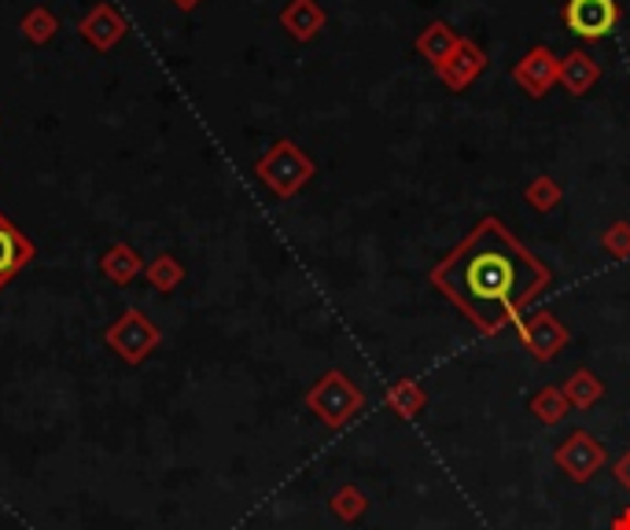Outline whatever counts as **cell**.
Instances as JSON below:
<instances>
[{"mask_svg": "<svg viewBox=\"0 0 630 530\" xmlns=\"http://www.w3.org/2000/svg\"><path fill=\"white\" fill-rule=\"evenodd\" d=\"M550 284V265L534 258L495 214L479 218L468 236L432 265V288L487 339L517 324Z\"/></svg>", "mask_w": 630, "mask_h": 530, "instance_id": "1", "label": "cell"}, {"mask_svg": "<svg viewBox=\"0 0 630 530\" xmlns=\"http://www.w3.org/2000/svg\"><path fill=\"white\" fill-rule=\"evenodd\" d=\"M307 409L324 428L340 431L365 412V390L346 373H340V368H329V373L307 390Z\"/></svg>", "mask_w": 630, "mask_h": 530, "instance_id": "2", "label": "cell"}, {"mask_svg": "<svg viewBox=\"0 0 630 530\" xmlns=\"http://www.w3.org/2000/svg\"><path fill=\"white\" fill-rule=\"evenodd\" d=\"M255 174L273 196L291 199L296 192H302L307 181L313 177V158L302 152L296 141H277L255 163Z\"/></svg>", "mask_w": 630, "mask_h": 530, "instance_id": "3", "label": "cell"}, {"mask_svg": "<svg viewBox=\"0 0 630 530\" xmlns=\"http://www.w3.org/2000/svg\"><path fill=\"white\" fill-rule=\"evenodd\" d=\"M517 339H520V346L531 354V362H556L561 357V350L572 343V332H568V324L561 321L553 310H534V313H523L517 324Z\"/></svg>", "mask_w": 630, "mask_h": 530, "instance_id": "4", "label": "cell"}, {"mask_svg": "<svg viewBox=\"0 0 630 530\" xmlns=\"http://www.w3.org/2000/svg\"><path fill=\"white\" fill-rule=\"evenodd\" d=\"M553 464L568 475L572 483H590L597 472L608 464V450L601 446V439L590 434L586 428H575L572 434H564L553 450Z\"/></svg>", "mask_w": 630, "mask_h": 530, "instance_id": "5", "label": "cell"}, {"mask_svg": "<svg viewBox=\"0 0 630 530\" xmlns=\"http://www.w3.org/2000/svg\"><path fill=\"white\" fill-rule=\"evenodd\" d=\"M108 346L122 362H144L155 346H159V328L152 324V317H144L141 310H125L119 321L108 328Z\"/></svg>", "mask_w": 630, "mask_h": 530, "instance_id": "6", "label": "cell"}, {"mask_svg": "<svg viewBox=\"0 0 630 530\" xmlns=\"http://www.w3.org/2000/svg\"><path fill=\"white\" fill-rule=\"evenodd\" d=\"M512 81L528 92L531 100H542L561 81V56L550 45H531L523 56L512 63Z\"/></svg>", "mask_w": 630, "mask_h": 530, "instance_id": "7", "label": "cell"}, {"mask_svg": "<svg viewBox=\"0 0 630 530\" xmlns=\"http://www.w3.org/2000/svg\"><path fill=\"white\" fill-rule=\"evenodd\" d=\"M619 4L616 0H568L561 8V19L572 34H579L583 41H601L619 26Z\"/></svg>", "mask_w": 630, "mask_h": 530, "instance_id": "8", "label": "cell"}, {"mask_svg": "<svg viewBox=\"0 0 630 530\" xmlns=\"http://www.w3.org/2000/svg\"><path fill=\"white\" fill-rule=\"evenodd\" d=\"M487 52H483L476 41L472 37H461V45L450 52V59H443L435 67V74H439V81L446 85L450 92H465L472 81L479 78L483 70H487Z\"/></svg>", "mask_w": 630, "mask_h": 530, "instance_id": "9", "label": "cell"}, {"mask_svg": "<svg viewBox=\"0 0 630 530\" xmlns=\"http://www.w3.org/2000/svg\"><path fill=\"white\" fill-rule=\"evenodd\" d=\"M601 81V63H597L586 48H572L568 56H561V89L568 92V97H586V92L594 89V85Z\"/></svg>", "mask_w": 630, "mask_h": 530, "instance_id": "10", "label": "cell"}, {"mask_svg": "<svg viewBox=\"0 0 630 530\" xmlns=\"http://www.w3.org/2000/svg\"><path fill=\"white\" fill-rule=\"evenodd\" d=\"M30 262H34V243L0 214V288H8V280L23 273Z\"/></svg>", "mask_w": 630, "mask_h": 530, "instance_id": "11", "label": "cell"}, {"mask_svg": "<svg viewBox=\"0 0 630 530\" xmlns=\"http://www.w3.org/2000/svg\"><path fill=\"white\" fill-rule=\"evenodd\" d=\"M461 45V34L454 26L446 23V19H432L424 30L417 34V41H413V52L420 59H428L432 67H439L443 59H450V52H454Z\"/></svg>", "mask_w": 630, "mask_h": 530, "instance_id": "12", "label": "cell"}, {"mask_svg": "<svg viewBox=\"0 0 630 530\" xmlns=\"http://www.w3.org/2000/svg\"><path fill=\"white\" fill-rule=\"evenodd\" d=\"M280 23L296 41H313L324 30V8L318 0H291L280 12Z\"/></svg>", "mask_w": 630, "mask_h": 530, "instance_id": "13", "label": "cell"}, {"mask_svg": "<svg viewBox=\"0 0 630 530\" xmlns=\"http://www.w3.org/2000/svg\"><path fill=\"white\" fill-rule=\"evenodd\" d=\"M384 406L395 412V417H402V420H413L424 412L428 406V390L417 384V379H395L391 387L384 390Z\"/></svg>", "mask_w": 630, "mask_h": 530, "instance_id": "14", "label": "cell"}, {"mask_svg": "<svg viewBox=\"0 0 630 530\" xmlns=\"http://www.w3.org/2000/svg\"><path fill=\"white\" fill-rule=\"evenodd\" d=\"M561 390L572 409H594L597 401L605 398V384L590 373V368H575V373L561 384Z\"/></svg>", "mask_w": 630, "mask_h": 530, "instance_id": "15", "label": "cell"}, {"mask_svg": "<svg viewBox=\"0 0 630 530\" xmlns=\"http://www.w3.org/2000/svg\"><path fill=\"white\" fill-rule=\"evenodd\" d=\"M568 398H564V390L561 387H542V390H534L531 395V417L542 423V428H556V423H564L568 420Z\"/></svg>", "mask_w": 630, "mask_h": 530, "instance_id": "16", "label": "cell"}, {"mask_svg": "<svg viewBox=\"0 0 630 530\" xmlns=\"http://www.w3.org/2000/svg\"><path fill=\"white\" fill-rule=\"evenodd\" d=\"M523 199H528V207L539 210V214H553V210L564 203V188L556 177L542 174V177H531V181L523 185Z\"/></svg>", "mask_w": 630, "mask_h": 530, "instance_id": "17", "label": "cell"}, {"mask_svg": "<svg viewBox=\"0 0 630 530\" xmlns=\"http://www.w3.org/2000/svg\"><path fill=\"white\" fill-rule=\"evenodd\" d=\"M332 516L340 519V523H358V519L369 512V497H365L362 486H354V483H343L340 490L332 494Z\"/></svg>", "mask_w": 630, "mask_h": 530, "instance_id": "18", "label": "cell"}, {"mask_svg": "<svg viewBox=\"0 0 630 530\" xmlns=\"http://www.w3.org/2000/svg\"><path fill=\"white\" fill-rule=\"evenodd\" d=\"M103 273H108L114 284H125L141 273V258H136L130 247H114L108 258H103Z\"/></svg>", "mask_w": 630, "mask_h": 530, "instance_id": "19", "label": "cell"}, {"mask_svg": "<svg viewBox=\"0 0 630 530\" xmlns=\"http://www.w3.org/2000/svg\"><path fill=\"white\" fill-rule=\"evenodd\" d=\"M601 247L608 258L627 262L630 258V221H612V225L601 232Z\"/></svg>", "mask_w": 630, "mask_h": 530, "instance_id": "20", "label": "cell"}, {"mask_svg": "<svg viewBox=\"0 0 630 530\" xmlns=\"http://www.w3.org/2000/svg\"><path fill=\"white\" fill-rule=\"evenodd\" d=\"M148 277H152V284H155V288H159V291H170L174 284H181L185 269H181V265H177V262L170 258V254H163V258L155 262L152 269H148Z\"/></svg>", "mask_w": 630, "mask_h": 530, "instance_id": "21", "label": "cell"}, {"mask_svg": "<svg viewBox=\"0 0 630 530\" xmlns=\"http://www.w3.org/2000/svg\"><path fill=\"white\" fill-rule=\"evenodd\" d=\"M612 475H616V483L630 494V450H623V453H619V457H616Z\"/></svg>", "mask_w": 630, "mask_h": 530, "instance_id": "22", "label": "cell"}, {"mask_svg": "<svg viewBox=\"0 0 630 530\" xmlns=\"http://www.w3.org/2000/svg\"><path fill=\"white\" fill-rule=\"evenodd\" d=\"M608 530H630V505L623 508V512H616L612 527H608Z\"/></svg>", "mask_w": 630, "mask_h": 530, "instance_id": "23", "label": "cell"}]
</instances>
